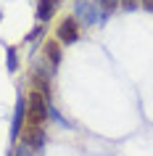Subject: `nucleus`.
<instances>
[{
	"mask_svg": "<svg viewBox=\"0 0 153 156\" xmlns=\"http://www.w3.org/2000/svg\"><path fill=\"white\" fill-rule=\"evenodd\" d=\"M56 40L61 42V45H71V42H77L79 40V21L74 16H66L61 24H58V29H56Z\"/></svg>",
	"mask_w": 153,
	"mask_h": 156,
	"instance_id": "obj_2",
	"label": "nucleus"
},
{
	"mask_svg": "<svg viewBox=\"0 0 153 156\" xmlns=\"http://www.w3.org/2000/svg\"><path fill=\"white\" fill-rule=\"evenodd\" d=\"M121 3H124V8H135L137 5V0H121Z\"/></svg>",
	"mask_w": 153,
	"mask_h": 156,
	"instance_id": "obj_10",
	"label": "nucleus"
},
{
	"mask_svg": "<svg viewBox=\"0 0 153 156\" xmlns=\"http://www.w3.org/2000/svg\"><path fill=\"white\" fill-rule=\"evenodd\" d=\"M143 5H145V8H151V11H153V0H143Z\"/></svg>",
	"mask_w": 153,
	"mask_h": 156,
	"instance_id": "obj_11",
	"label": "nucleus"
},
{
	"mask_svg": "<svg viewBox=\"0 0 153 156\" xmlns=\"http://www.w3.org/2000/svg\"><path fill=\"white\" fill-rule=\"evenodd\" d=\"M48 103L50 101L45 95H40L37 90L29 93V101H26V127H42L45 119H48Z\"/></svg>",
	"mask_w": 153,
	"mask_h": 156,
	"instance_id": "obj_1",
	"label": "nucleus"
},
{
	"mask_svg": "<svg viewBox=\"0 0 153 156\" xmlns=\"http://www.w3.org/2000/svg\"><path fill=\"white\" fill-rule=\"evenodd\" d=\"M21 140H24L29 148H42L45 132H42V127H24V130H21Z\"/></svg>",
	"mask_w": 153,
	"mask_h": 156,
	"instance_id": "obj_3",
	"label": "nucleus"
},
{
	"mask_svg": "<svg viewBox=\"0 0 153 156\" xmlns=\"http://www.w3.org/2000/svg\"><path fill=\"white\" fill-rule=\"evenodd\" d=\"M56 5H58V0H37V21L45 24L48 19H53Z\"/></svg>",
	"mask_w": 153,
	"mask_h": 156,
	"instance_id": "obj_4",
	"label": "nucleus"
},
{
	"mask_svg": "<svg viewBox=\"0 0 153 156\" xmlns=\"http://www.w3.org/2000/svg\"><path fill=\"white\" fill-rule=\"evenodd\" d=\"M8 69L11 72H16V50L8 48Z\"/></svg>",
	"mask_w": 153,
	"mask_h": 156,
	"instance_id": "obj_9",
	"label": "nucleus"
},
{
	"mask_svg": "<svg viewBox=\"0 0 153 156\" xmlns=\"http://www.w3.org/2000/svg\"><path fill=\"white\" fill-rule=\"evenodd\" d=\"M24 130V101H19L16 106V122H13V138H19V132Z\"/></svg>",
	"mask_w": 153,
	"mask_h": 156,
	"instance_id": "obj_6",
	"label": "nucleus"
},
{
	"mask_svg": "<svg viewBox=\"0 0 153 156\" xmlns=\"http://www.w3.org/2000/svg\"><path fill=\"white\" fill-rule=\"evenodd\" d=\"M45 56H48V61H50V66H53V69H56L58 64H61V42L58 40H48L45 42Z\"/></svg>",
	"mask_w": 153,
	"mask_h": 156,
	"instance_id": "obj_5",
	"label": "nucleus"
},
{
	"mask_svg": "<svg viewBox=\"0 0 153 156\" xmlns=\"http://www.w3.org/2000/svg\"><path fill=\"white\" fill-rule=\"evenodd\" d=\"M34 90H37L40 95H45V98L50 101V82L45 80V77H40V74L34 77Z\"/></svg>",
	"mask_w": 153,
	"mask_h": 156,
	"instance_id": "obj_7",
	"label": "nucleus"
},
{
	"mask_svg": "<svg viewBox=\"0 0 153 156\" xmlns=\"http://www.w3.org/2000/svg\"><path fill=\"white\" fill-rule=\"evenodd\" d=\"M100 3V8H103V13L108 16V13H113L116 11V5H119V0H98Z\"/></svg>",
	"mask_w": 153,
	"mask_h": 156,
	"instance_id": "obj_8",
	"label": "nucleus"
}]
</instances>
